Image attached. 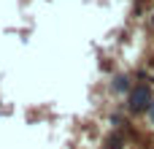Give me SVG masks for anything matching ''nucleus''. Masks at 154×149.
<instances>
[{
    "label": "nucleus",
    "instance_id": "nucleus-1",
    "mask_svg": "<svg viewBox=\"0 0 154 149\" xmlns=\"http://www.w3.org/2000/svg\"><path fill=\"white\" fill-rule=\"evenodd\" d=\"M130 109H133V111H146V109H152V92H149L146 84H141V87H135V90L130 92Z\"/></svg>",
    "mask_w": 154,
    "mask_h": 149
},
{
    "label": "nucleus",
    "instance_id": "nucleus-2",
    "mask_svg": "<svg viewBox=\"0 0 154 149\" xmlns=\"http://www.w3.org/2000/svg\"><path fill=\"white\" fill-rule=\"evenodd\" d=\"M114 87H116V90H127V87H130V81H127V79H125V76H119V79H116V84H114Z\"/></svg>",
    "mask_w": 154,
    "mask_h": 149
},
{
    "label": "nucleus",
    "instance_id": "nucleus-3",
    "mask_svg": "<svg viewBox=\"0 0 154 149\" xmlns=\"http://www.w3.org/2000/svg\"><path fill=\"white\" fill-rule=\"evenodd\" d=\"M108 149H119V138H111V147Z\"/></svg>",
    "mask_w": 154,
    "mask_h": 149
},
{
    "label": "nucleus",
    "instance_id": "nucleus-4",
    "mask_svg": "<svg viewBox=\"0 0 154 149\" xmlns=\"http://www.w3.org/2000/svg\"><path fill=\"white\" fill-rule=\"evenodd\" d=\"M149 111H152V117H154V103H152V109H149Z\"/></svg>",
    "mask_w": 154,
    "mask_h": 149
}]
</instances>
